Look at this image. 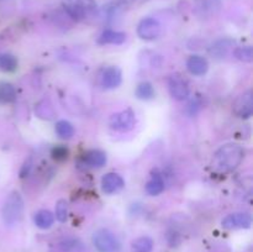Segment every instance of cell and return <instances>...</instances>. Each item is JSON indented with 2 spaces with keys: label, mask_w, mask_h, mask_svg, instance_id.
I'll list each match as a JSON object with an SVG mask.
<instances>
[{
  "label": "cell",
  "mask_w": 253,
  "mask_h": 252,
  "mask_svg": "<svg viewBox=\"0 0 253 252\" xmlns=\"http://www.w3.org/2000/svg\"><path fill=\"white\" fill-rule=\"evenodd\" d=\"M168 88H169L170 95L175 100H185L189 96L190 89L187 81L180 76H178V74L169 77V79H168Z\"/></svg>",
  "instance_id": "9"
},
{
  "label": "cell",
  "mask_w": 253,
  "mask_h": 252,
  "mask_svg": "<svg viewBox=\"0 0 253 252\" xmlns=\"http://www.w3.org/2000/svg\"><path fill=\"white\" fill-rule=\"evenodd\" d=\"M137 35L145 41L156 40L161 35V24L153 17H146L138 24Z\"/></svg>",
  "instance_id": "8"
},
{
  "label": "cell",
  "mask_w": 253,
  "mask_h": 252,
  "mask_svg": "<svg viewBox=\"0 0 253 252\" xmlns=\"http://www.w3.org/2000/svg\"><path fill=\"white\" fill-rule=\"evenodd\" d=\"M232 110L239 118L249 119L253 114V94L252 90H246L236 98L232 105Z\"/></svg>",
  "instance_id": "6"
},
{
  "label": "cell",
  "mask_w": 253,
  "mask_h": 252,
  "mask_svg": "<svg viewBox=\"0 0 253 252\" xmlns=\"http://www.w3.org/2000/svg\"><path fill=\"white\" fill-rule=\"evenodd\" d=\"M163 190H165V182L160 174L152 175L151 179L146 183V192L152 197L161 194Z\"/></svg>",
  "instance_id": "18"
},
{
  "label": "cell",
  "mask_w": 253,
  "mask_h": 252,
  "mask_svg": "<svg viewBox=\"0 0 253 252\" xmlns=\"http://www.w3.org/2000/svg\"><path fill=\"white\" fill-rule=\"evenodd\" d=\"M220 0H195V11L203 19L215 16L220 11Z\"/></svg>",
  "instance_id": "12"
},
{
  "label": "cell",
  "mask_w": 253,
  "mask_h": 252,
  "mask_svg": "<svg viewBox=\"0 0 253 252\" xmlns=\"http://www.w3.org/2000/svg\"><path fill=\"white\" fill-rule=\"evenodd\" d=\"M24 209L25 205L21 194L16 190L10 193L1 209V216L5 224L9 225V226L17 224L21 220Z\"/></svg>",
  "instance_id": "2"
},
{
  "label": "cell",
  "mask_w": 253,
  "mask_h": 252,
  "mask_svg": "<svg viewBox=\"0 0 253 252\" xmlns=\"http://www.w3.org/2000/svg\"><path fill=\"white\" fill-rule=\"evenodd\" d=\"M221 225L227 230L250 229L252 225V217L249 212H232L222 219Z\"/></svg>",
  "instance_id": "7"
},
{
  "label": "cell",
  "mask_w": 253,
  "mask_h": 252,
  "mask_svg": "<svg viewBox=\"0 0 253 252\" xmlns=\"http://www.w3.org/2000/svg\"><path fill=\"white\" fill-rule=\"evenodd\" d=\"M68 217V204L64 199H59L56 204V219L59 222H64Z\"/></svg>",
  "instance_id": "25"
},
{
  "label": "cell",
  "mask_w": 253,
  "mask_h": 252,
  "mask_svg": "<svg viewBox=\"0 0 253 252\" xmlns=\"http://www.w3.org/2000/svg\"><path fill=\"white\" fill-rule=\"evenodd\" d=\"M34 222L39 229L47 230L53 225L54 222V215L52 214L49 210L42 209L35 214L34 216Z\"/></svg>",
  "instance_id": "16"
},
{
  "label": "cell",
  "mask_w": 253,
  "mask_h": 252,
  "mask_svg": "<svg viewBox=\"0 0 253 252\" xmlns=\"http://www.w3.org/2000/svg\"><path fill=\"white\" fill-rule=\"evenodd\" d=\"M109 125L113 130L119 132H127L132 130L136 125V115L132 109H125L123 111L114 114L109 120Z\"/></svg>",
  "instance_id": "5"
},
{
  "label": "cell",
  "mask_w": 253,
  "mask_h": 252,
  "mask_svg": "<svg viewBox=\"0 0 253 252\" xmlns=\"http://www.w3.org/2000/svg\"><path fill=\"white\" fill-rule=\"evenodd\" d=\"M17 58L10 53H0V71L14 72L17 68Z\"/></svg>",
  "instance_id": "21"
},
{
  "label": "cell",
  "mask_w": 253,
  "mask_h": 252,
  "mask_svg": "<svg viewBox=\"0 0 253 252\" xmlns=\"http://www.w3.org/2000/svg\"><path fill=\"white\" fill-rule=\"evenodd\" d=\"M132 252H151L153 250V240L148 236H141L131 244Z\"/></svg>",
  "instance_id": "19"
},
{
  "label": "cell",
  "mask_w": 253,
  "mask_h": 252,
  "mask_svg": "<svg viewBox=\"0 0 253 252\" xmlns=\"http://www.w3.org/2000/svg\"><path fill=\"white\" fill-rule=\"evenodd\" d=\"M125 187V180L118 173H106L101 178V189L105 194H115Z\"/></svg>",
  "instance_id": "11"
},
{
  "label": "cell",
  "mask_w": 253,
  "mask_h": 252,
  "mask_svg": "<svg viewBox=\"0 0 253 252\" xmlns=\"http://www.w3.org/2000/svg\"><path fill=\"white\" fill-rule=\"evenodd\" d=\"M16 99V89L7 82L0 83V104H9Z\"/></svg>",
  "instance_id": "17"
},
{
  "label": "cell",
  "mask_w": 253,
  "mask_h": 252,
  "mask_svg": "<svg viewBox=\"0 0 253 252\" xmlns=\"http://www.w3.org/2000/svg\"><path fill=\"white\" fill-rule=\"evenodd\" d=\"M234 56L242 62H252L253 61V49L251 46L239 47L234 51Z\"/></svg>",
  "instance_id": "24"
},
{
  "label": "cell",
  "mask_w": 253,
  "mask_h": 252,
  "mask_svg": "<svg viewBox=\"0 0 253 252\" xmlns=\"http://www.w3.org/2000/svg\"><path fill=\"white\" fill-rule=\"evenodd\" d=\"M93 244L99 252H118L120 250L118 237L105 229L98 230L93 235Z\"/></svg>",
  "instance_id": "4"
},
{
  "label": "cell",
  "mask_w": 253,
  "mask_h": 252,
  "mask_svg": "<svg viewBox=\"0 0 253 252\" xmlns=\"http://www.w3.org/2000/svg\"><path fill=\"white\" fill-rule=\"evenodd\" d=\"M56 133L63 140H69L74 135L73 125L67 120H59L56 124Z\"/></svg>",
  "instance_id": "23"
},
{
  "label": "cell",
  "mask_w": 253,
  "mask_h": 252,
  "mask_svg": "<svg viewBox=\"0 0 253 252\" xmlns=\"http://www.w3.org/2000/svg\"><path fill=\"white\" fill-rule=\"evenodd\" d=\"M231 44L232 41H230V40H220V41L215 42V44H212L210 53L216 58H224L229 52Z\"/></svg>",
  "instance_id": "20"
},
{
  "label": "cell",
  "mask_w": 253,
  "mask_h": 252,
  "mask_svg": "<svg viewBox=\"0 0 253 252\" xmlns=\"http://www.w3.org/2000/svg\"><path fill=\"white\" fill-rule=\"evenodd\" d=\"M83 162L90 168H101L106 163V155L100 150L88 151L83 156Z\"/></svg>",
  "instance_id": "14"
},
{
  "label": "cell",
  "mask_w": 253,
  "mask_h": 252,
  "mask_svg": "<svg viewBox=\"0 0 253 252\" xmlns=\"http://www.w3.org/2000/svg\"><path fill=\"white\" fill-rule=\"evenodd\" d=\"M126 41V34L114 30H105L98 37L99 44H121Z\"/></svg>",
  "instance_id": "15"
},
{
  "label": "cell",
  "mask_w": 253,
  "mask_h": 252,
  "mask_svg": "<svg viewBox=\"0 0 253 252\" xmlns=\"http://www.w3.org/2000/svg\"><path fill=\"white\" fill-rule=\"evenodd\" d=\"M187 68L193 76L202 77L207 74L208 69H209V63L204 57L199 56V54H193L188 58Z\"/></svg>",
  "instance_id": "13"
},
{
  "label": "cell",
  "mask_w": 253,
  "mask_h": 252,
  "mask_svg": "<svg viewBox=\"0 0 253 252\" xmlns=\"http://www.w3.org/2000/svg\"><path fill=\"white\" fill-rule=\"evenodd\" d=\"M51 156L53 160L62 162V161L67 160V157H68V148L64 147V146H62V145L56 146V147L52 148Z\"/></svg>",
  "instance_id": "26"
},
{
  "label": "cell",
  "mask_w": 253,
  "mask_h": 252,
  "mask_svg": "<svg viewBox=\"0 0 253 252\" xmlns=\"http://www.w3.org/2000/svg\"><path fill=\"white\" fill-rule=\"evenodd\" d=\"M64 7L72 19L82 21L95 11L96 4L94 0H67Z\"/></svg>",
  "instance_id": "3"
},
{
  "label": "cell",
  "mask_w": 253,
  "mask_h": 252,
  "mask_svg": "<svg viewBox=\"0 0 253 252\" xmlns=\"http://www.w3.org/2000/svg\"><path fill=\"white\" fill-rule=\"evenodd\" d=\"M123 82V73L115 66L106 67L100 74V84L105 89L118 88Z\"/></svg>",
  "instance_id": "10"
},
{
  "label": "cell",
  "mask_w": 253,
  "mask_h": 252,
  "mask_svg": "<svg viewBox=\"0 0 253 252\" xmlns=\"http://www.w3.org/2000/svg\"><path fill=\"white\" fill-rule=\"evenodd\" d=\"M135 94L141 100H150L155 96V88L150 82H142L137 85Z\"/></svg>",
  "instance_id": "22"
},
{
  "label": "cell",
  "mask_w": 253,
  "mask_h": 252,
  "mask_svg": "<svg viewBox=\"0 0 253 252\" xmlns=\"http://www.w3.org/2000/svg\"><path fill=\"white\" fill-rule=\"evenodd\" d=\"M245 157V150L236 143H226L221 146L211 161V167L215 172L229 173L236 169Z\"/></svg>",
  "instance_id": "1"
}]
</instances>
